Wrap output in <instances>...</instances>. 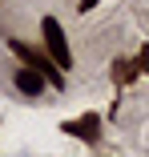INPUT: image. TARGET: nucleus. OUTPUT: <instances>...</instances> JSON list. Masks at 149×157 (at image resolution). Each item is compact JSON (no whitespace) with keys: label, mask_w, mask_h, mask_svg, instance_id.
I'll list each match as a JSON object with an SVG mask.
<instances>
[{"label":"nucleus","mask_w":149,"mask_h":157,"mask_svg":"<svg viewBox=\"0 0 149 157\" xmlns=\"http://www.w3.org/2000/svg\"><path fill=\"white\" fill-rule=\"evenodd\" d=\"M8 52H12V56L20 60V65H28V69H36V73H40L44 81H52L56 89H65V77H61V69H56L52 60L44 56V52H36L32 44H24L20 36H8Z\"/></svg>","instance_id":"obj_1"},{"label":"nucleus","mask_w":149,"mask_h":157,"mask_svg":"<svg viewBox=\"0 0 149 157\" xmlns=\"http://www.w3.org/2000/svg\"><path fill=\"white\" fill-rule=\"evenodd\" d=\"M40 36H44V48L52 52V65H56V69H73V48H69V40H65L61 20H56V16H44V20H40Z\"/></svg>","instance_id":"obj_2"},{"label":"nucleus","mask_w":149,"mask_h":157,"mask_svg":"<svg viewBox=\"0 0 149 157\" xmlns=\"http://www.w3.org/2000/svg\"><path fill=\"white\" fill-rule=\"evenodd\" d=\"M61 129H65V133H77L85 145H97V141H101V117H97V113H85L81 121H65Z\"/></svg>","instance_id":"obj_3"},{"label":"nucleus","mask_w":149,"mask_h":157,"mask_svg":"<svg viewBox=\"0 0 149 157\" xmlns=\"http://www.w3.org/2000/svg\"><path fill=\"white\" fill-rule=\"evenodd\" d=\"M12 85L24 93V97H40V93H44V77H40L36 69H28V65H20V69L12 73Z\"/></svg>","instance_id":"obj_4"},{"label":"nucleus","mask_w":149,"mask_h":157,"mask_svg":"<svg viewBox=\"0 0 149 157\" xmlns=\"http://www.w3.org/2000/svg\"><path fill=\"white\" fill-rule=\"evenodd\" d=\"M137 77H141V73H137V65H133V60H121V56L113 60V81H117V85H133Z\"/></svg>","instance_id":"obj_5"},{"label":"nucleus","mask_w":149,"mask_h":157,"mask_svg":"<svg viewBox=\"0 0 149 157\" xmlns=\"http://www.w3.org/2000/svg\"><path fill=\"white\" fill-rule=\"evenodd\" d=\"M93 8H97V0H77V12H81V16H85V12H93Z\"/></svg>","instance_id":"obj_6"}]
</instances>
